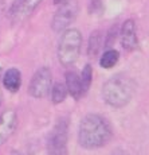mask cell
Returning a JSON list of instances; mask_svg holds the SVG:
<instances>
[{"label":"cell","instance_id":"1","mask_svg":"<svg viewBox=\"0 0 149 155\" xmlns=\"http://www.w3.org/2000/svg\"><path fill=\"white\" fill-rule=\"evenodd\" d=\"M113 136L112 126L103 116L87 113L83 116L78 128V142L86 150H94L106 146Z\"/></svg>","mask_w":149,"mask_h":155},{"label":"cell","instance_id":"2","mask_svg":"<svg viewBox=\"0 0 149 155\" xmlns=\"http://www.w3.org/2000/svg\"><path fill=\"white\" fill-rule=\"evenodd\" d=\"M102 99L112 108H124L136 93V82L125 74H116L102 85Z\"/></svg>","mask_w":149,"mask_h":155},{"label":"cell","instance_id":"3","mask_svg":"<svg viewBox=\"0 0 149 155\" xmlns=\"http://www.w3.org/2000/svg\"><path fill=\"white\" fill-rule=\"evenodd\" d=\"M82 34L77 28H67L62 32L58 46V61L62 66L68 68L77 62L81 54Z\"/></svg>","mask_w":149,"mask_h":155},{"label":"cell","instance_id":"4","mask_svg":"<svg viewBox=\"0 0 149 155\" xmlns=\"http://www.w3.org/2000/svg\"><path fill=\"white\" fill-rule=\"evenodd\" d=\"M67 138H68V121L66 117L58 119L51 130L47 142L49 155H67Z\"/></svg>","mask_w":149,"mask_h":155},{"label":"cell","instance_id":"5","mask_svg":"<svg viewBox=\"0 0 149 155\" xmlns=\"http://www.w3.org/2000/svg\"><path fill=\"white\" fill-rule=\"evenodd\" d=\"M79 12V4L77 0H66L59 5L51 20V28L54 32H63L77 19Z\"/></svg>","mask_w":149,"mask_h":155},{"label":"cell","instance_id":"6","mask_svg":"<svg viewBox=\"0 0 149 155\" xmlns=\"http://www.w3.org/2000/svg\"><path fill=\"white\" fill-rule=\"evenodd\" d=\"M52 89L51 70L47 66H42L34 73L28 85V94L34 99H43Z\"/></svg>","mask_w":149,"mask_h":155},{"label":"cell","instance_id":"7","mask_svg":"<svg viewBox=\"0 0 149 155\" xmlns=\"http://www.w3.org/2000/svg\"><path fill=\"white\" fill-rule=\"evenodd\" d=\"M120 41L121 46L125 51L132 53L135 51L138 46V39H137V27L136 22L133 19H126L121 26L120 30Z\"/></svg>","mask_w":149,"mask_h":155},{"label":"cell","instance_id":"8","mask_svg":"<svg viewBox=\"0 0 149 155\" xmlns=\"http://www.w3.org/2000/svg\"><path fill=\"white\" fill-rule=\"evenodd\" d=\"M17 126V115L14 109H5L0 115V146L14 135Z\"/></svg>","mask_w":149,"mask_h":155},{"label":"cell","instance_id":"9","mask_svg":"<svg viewBox=\"0 0 149 155\" xmlns=\"http://www.w3.org/2000/svg\"><path fill=\"white\" fill-rule=\"evenodd\" d=\"M66 86L68 94L73 97L74 100H79L81 97L85 94L83 91V85H82V80H81V74H78L77 71L70 70L66 73Z\"/></svg>","mask_w":149,"mask_h":155},{"label":"cell","instance_id":"10","mask_svg":"<svg viewBox=\"0 0 149 155\" xmlns=\"http://www.w3.org/2000/svg\"><path fill=\"white\" fill-rule=\"evenodd\" d=\"M3 85L11 93H16L22 86V73L16 68H11L3 76Z\"/></svg>","mask_w":149,"mask_h":155},{"label":"cell","instance_id":"11","mask_svg":"<svg viewBox=\"0 0 149 155\" xmlns=\"http://www.w3.org/2000/svg\"><path fill=\"white\" fill-rule=\"evenodd\" d=\"M120 61V53L114 49H106L100 58V66L103 69H112Z\"/></svg>","mask_w":149,"mask_h":155},{"label":"cell","instance_id":"12","mask_svg":"<svg viewBox=\"0 0 149 155\" xmlns=\"http://www.w3.org/2000/svg\"><path fill=\"white\" fill-rule=\"evenodd\" d=\"M68 91H67V86L66 84H62V82H55L52 85L51 89V101L52 104H61L63 103L65 99H66Z\"/></svg>","mask_w":149,"mask_h":155},{"label":"cell","instance_id":"13","mask_svg":"<svg viewBox=\"0 0 149 155\" xmlns=\"http://www.w3.org/2000/svg\"><path fill=\"white\" fill-rule=\"evenodd\" d=\"M101 46H102V35L100 34V31H94L89 38L87 43V54L89 55H95L100 51Z\"/></svg>","mask_w":149,"mask_h":155},{"label":"cell","instance_id":"14","mask_svg":"<svg viewBox=\"0 0 149 155\" xmlns=\"http://www.w3.org/2000/svg\"><path fill=\"white\" fill-rule=\"evenodd\" d=\"M81 80H82V85H83V91L85 93L89 91L91 85V81H93V68H91L90 64H86L85 68L82 69L81 73Z\"/></svg>","mask_w":149,"mask_h":155},{"label":"cell","instance_id":"15","mask_svg":"<svg viewBox=\"0 0 149 155\" xmlns=\"http://www.w3.org/2000/svg\"><path fill=\"white\" fill-rule=\"evenodd\" d=\"M26 3H27V0H15L12 3V5H11L8 15H10L11 18H17L20 15V12H22V10H23Z\"/></svg>","mask_w":149,"mask_h":155},{"label":"cell","instance_id":"16","mask_svg":"<svg viewBox=\"0 0 149 155\" xmlns=\"http://www.w3.org/2000/svg\"><path fill=\"white\" fill-rule=\"evenodd\" d=\"M40 3H42V0H27V3L24 4V7H23V10H22V12H20L19 16L26 18L27 15L31 14L32 11L40 4Z\"/></svg>","mask_w":149,"mask_h":155},{"label":"cell","instance_id":"17","mask_svg":"<svg viewBox=\"0 0 149 155\" xmlns=\"http://www.w3.org/2000/svg\"><path fill=\"white\" fill-rule=\"evenodd\" d=\"M116 38H117V27L114 26V27H112L110 31L108 32V37H106L105 42H103V46H105L106 49H110V46L116 42Z\"/></svg>","mask_w":149,"mask_h":155},{"label":"cell","instance_id":"18","mask_svg":"<svg viewBox=\"0 0 149 155\" xmlns=\"http://www.w3.org/2000/svg\"><path fill=\"white\" fill-rule=\"evenodd\" d=\"M113 155H129L126 153V151H124V150H117L116 151V154H113Z\"/></svg>","mask_w":149,"mask_h":155},{"label":"cell","instance_id":"19","mask_svg":"<svg viewBox=\"0 0 149 155\" xmlns=\"http://www.w3.org/2000/svg\"><path fill=\"white\" fill-rule=\"evenodd\" d=\"M66 0H54V4H56V5H61L62 3H65Z\"/></svg>","mask_w":149,"mask_h":155}]
</instances>
